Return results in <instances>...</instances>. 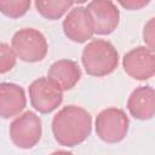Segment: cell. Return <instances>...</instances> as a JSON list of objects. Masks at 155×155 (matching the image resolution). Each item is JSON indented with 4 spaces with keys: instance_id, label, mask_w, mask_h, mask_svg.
Listing matches in <instances>:
<instances>
[{
    "instance_id": "5",
    "label": "cell",
    "mask_w": 155,
    "mask_h": 155,
    "mask_svg": "<svg viewBox=\"0 0 155 155\" xmlns=\"http://www.w3.org/2000/svg\"><path fill=\"white\" fill-rule=\"evenodd\" d=\"M42 125L40 117L28 110L17 116L10 125V138L19 149H31L41 139Z\"/></svg>"
},
{
    "instance_id": "2",
    "label": "cell",
    "mask_w": 155,
    "mask_h": 155,
    "mask_svg": "<svg viewBox=\"0 0 155 155\" xmlns=\"http://www.w3.org/2000/svg\"><path fill=\"white\" fill-rule=\"evenodd\" d=\"M81 62L88 75L102 78L111 74L117 68L119 53L111 42L94 39L84 47Z\"/></svg>"
},
{
    "instance_id": "1",
    "label": "cell",
    "mask_w": 155,
    "mask_h": 155,
    "mask_svg": "<svg viewBox=\"0 0 155 155\" xmlns=\"http://www.w3.org/2000/svg\"><path fill=\"white\" fill-rule=\"evenodd\" d=\"M92 131L91 114L78 105L62 108L52 119V133L63 147H75L85 142Z\"/></svg>"
},
{
    "instance_id": "9",
    "label": "cell",
    "mask_w": 155,
    "mask_h": 155,
    "mask_svg": "<svg viewBox=\"0 0 155 155\" xmlns=\"http://www.w3.org/2000/svg\"><path fill=\"white\" fill-rule=\"evenodd\" d=\"M86 10L93 21L94 34L109 35L119 25L120 12L116 5L109 0H94L87 4Z\"/></svg>"
},
{
    "instance_id": "10",
    "label": "cell",
    "mask_w": 155,
    "mask_h": 155,
    "mask_svg": "<svg viewBox=\"0 0 155 155\" xmlns=\"http://www.w3.org/2000/svg\"><path fill=\"white\" fill-rule=\"evenodd\" d=\"M130 114L137 120H150L155 114V91L151 86H139L132 91L127 101Z\"/></svg>"
},
{
    "instance_id": "12",
    "label": "cell",
    "mask_w": 155,
    "mask_h": 155,
    "mask_svg": "<svg viewBox=\"0 0 155 155\" xmlns=\"http://www.w3.org/2000/svg\"><path fill=\"white\" fill-rule=\"evenodd\" d=\"M47 78L59 86L62 91L71 90L81 79V69L75 61L59 59L51 64Z\"/></svg>"
},
{
    "instance_id": "17",
    "label": "cell",
    "mask_w": 155,
    "mask_h": 155,
    "mask_svg": "<svg viewBox=\"0 0 155 155\" xmlns=\"http://www.w3.org/2000/svg\"><path fill=\"white\" fill-rule=\"evenodd\" d=\"M150 1L149 0H127V1H119V4L128 10H139L144 6H147Z\"/></svg>"
},
{
    "instance_id": "4",
    "label": "cell",
    "mask_w": 155,
    "mask_h": 155,
    "mask_svg": "<svg viewBox=\"0 0 155 155\" xmlns=\"http://www.w3.org/2000/svg\"><path fill=\"white\" fill-rule=\"evenodd\" d=\"M130 120L120 108H107L96 117V133L101 140L115 144L121 142L128 132Z\"/></svg>"
},
{
    "instance_id": "13",
    "label": "cell",
    "mask_w": 155,
    "mask_h": 155,
    "mask_svg": "<svg viewBox=\"0 0 155 155\" xmlns=\"http://www.w3.org/2000/svg\"><path fill=\"white\" fill-rule=\"evenodd\" d=\"M73 1H58V0H48V1H35L36 11L46 19L56 21L59 19L71 6Z\"/></svg>"
},
{
    "instance_id": "11",
    "label": "cell",
    "mask_w": 155,
    "mask_h": 155,
    "mask_svg": "<svg viewBox=\"0 0 155 155\" xmlns=\"http://www.w3.org/2000/svg\"><path fill=\"white\" fill-rule=\"evenodd\" d=\"M27 105L23 87L13 82L0 84V117L10 119L17 116Z\"/></svg>"
},
{
    "instance_id": "8",
    "label": "cell",
    "mask_w": 155,
    "mask_h": 155,
    "mask_svg": "<svg viewBox=\"0 0 155 155\" xmlns=\"http://www.w3.org/2000/svg\"><path fill=\"white\" fill-rule=\"evenodd\" d=\"M64 35L78 44H82L92 39L94 34L93 21L90 12L84 6H76L70 10L63 21Z\"/></svg>"
},
{
    "instance_id": "14",
    "label": "cell",
    "mask_w": 155,
    "mask_h": 155,
    "mask_svg": "<svg viewBox=\"0 0 155 155\" xmlns=\"http://www.w3.org/2000/svg\"><path fill=\"white\" fill-rule=\"evenodd\" d=\"M29 7V0H0V12L10 18H19L24 16Z\"/></svg>"
},
{
    "instance_id": "16",
    "label": "cell",
    "mask_w": 155,
    "mask_h": 155,
    "mask_svg": "<svg viewBox=\"0 0 155 155\" xmlns=\"http://www.w3.org/2000/svg\"><path fill=\"white\" fill-rule=\"evenodd\" d=\"M154 19L155 18H150L143 30V40L148 45L147 47L151 51H154Z\"/></svg>"
},
{
    "instance_id": "6",
    "label": "cell",
    "mask_w": 155,
    "mask_h": 155,
    "mask_svg": "<svg viewBox=\"0 0 155 155\" xmlns=\"http://www.w3.org/2000/svg\"><path fill=\"white\" fill-rule=\"evenodd\" d=\"M31 107L41 114H50L63 102V91L48 78H39L29 86Z\"/></svg>"
},
{
    "instance_id": "18",
    "label": "cell",
    "mask_w": 155,
    "mask_h": 155,
    "mask_svg": "<svg viewBox=\"0 0 155 155\" xmlns=\"http://www.w3.org/2000/svg\"><path fill=\"white\" fill-rule=\"evenodd\" d=\"M50 155H73V154L70 151H65V150H57V151H53Z\"/></svg>"
},
{
    "instance_id": "7",
    "label": "cell",
    "mask_w": 155,
    "mask_h": 155,
    "mask_svg": "<svg viewBox=\"0 0 155 155\" xmlns=\"http://www.w3.org/2000/svg\"><path fill=\"white\" fill-rule=\"evenodd\" d=\"M124 70L134 80H148L155 74V54L147 46H137L122 58Z\"/></svg>"
},
{
    "instance_id": "15",
    "label": "cell",
    "mask_w": 155,
    "mask_h": 155,
    "mask_svg": "<svg viewBox=\"0 0 155 155\" xmlns=\"http://www.w3.org/2000/svg\"><path fill=\"white\" fill-rule=\"evenodd\" d=\"M16 54L10 45L0 42V74L10 71L16 65Z\"/></svg>"
},
{
    "instance_id": "3",
    "label": "cell",
    "mask_w": 155,
    "mask_h": 155,
    "mask_svg": "<svg viewBox=\"0 0 155 155\" xmlns=\"http://www.w3.org/2000/svg\"><path fill=\"white\" fill-rule=\"evenodd\" d=\"M11 48L21 61L35 63L46 57L48 46L41 31L34 28H23L13 34Z\"/></svg>"
}]
</instances>
